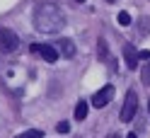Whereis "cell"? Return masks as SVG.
I'll use <instances>...</instances> for the list:
<instances>
[{"label": "cell", "instance_id": "obj_1", "mask_svg": "<svg viewBox=\"0 0 150 138\" xmlns=\"http://www.w3.org/2000/svg\"><path fill=\"white\" fill-rule=\"evenodd\" d=\"M34 27L39 34H53V32H61L65 27V15L58 5H51V3H44L36 7L34 12Z\"/></svg>", "mask_w": 150, "mask_h": 138}, {"label": "cell", "instance_id": "obj_2", "mask_svg": "<svg viewBox=\"0 0 150 138\" xmlns=\"http://www.w3.org/2000/svg\"><path fill=\"white\" fill-rule=\"evenodd\" d=\"M136 112H138V95L136 92H126V99H124V107H121L119 119L124 124H128V121L136 119Z\"/></svg>", "mask_w": 150, "mask_h": 138}, {"label": "cell", "instance_id": "obj_3", "mask_svg": "<svg viewBox=\"0 0 150 138\" xmlns=\"http://www.w3.org/2000/svg\"><path fill=\"white\" fill-rule=\"evenodd\" d=\"M17 46H20L17 34L12 29H7V27H0V51L12 53V51H17Z\"/></svg>", "mask_w": 150, "mask_h": 138}, {"label": "cell", "instance_id": "obj_4", "mask_svg": "<svg viewBox=\"0 0 150 138\" xmlns=\"http://www.w3.org/2000/svg\"><path fill=\"white\" fill-rule=\"evenodd\" d=\"M29 51L36 53V56H41L46 63H56V61H58V56H61L58 49H56V46H51V44H32Z\"/></svg>", "mask_w": 150, "mask_h": 138}, {"label": "cell", "instance_id": "obj_5", "mask_svg": "<svg viewBox=\"0 0 150 138\" xmlns=\"http://www.w3.org/2000/svg\"><path fill=\"white\" fill-rule=\"evenodd\" d=\"M111 99H114V85H104L102 90H97L95 95H92V107L102 109V107H107Z\"/></svg>", "mask_w": 150, "mask_h": 138}, {"label": "cell", "instance_id": "obj_6", "mask_svg": "<svg viewBox=\"0 0 150 138\" xmlns=\"http://www.w3.org/2000/svg\"><path fill=\"white\" fill-rule=\"evenodd\" d=\"M124 61H126V66H128V70H133L136 66H138V49L136 46H131V44H126L124 46Z\"/></svg>", "mask_w": 150, "mask_h": 138}, {"label": "cell", "instance_id": "obj_7", "mask_svg": "<svg viewBox=\"0 0 150 138\" xmlns=\"http://www.w3.org/2000/svg\"><path fill=\"white\" fill-rule=\"evenodd\" d=\"M56 49H58V53L65 56V58H73L75 56V44L70 39H58V41H56Z\"/></svg>", "mask_w": 150, "mask_h": 138}, {"label": "cell", "instance_id": "obj_8", "mask_svg": "<svg viewBox=\"0 0 150 138\" xmlns=\"http://www.w3.org/2000/svg\"><path fill=\"white\" fill-rule=\"evenodd\" d=\"M87 102H78V107H75V119H78V121H85L87 119Z\"/></svg>", "mask_w": 150, "mask_h": 138}, {"label": "cell", "instance_id": "obj_9", "mask_svg": "<svg viewBox=\"0 0 150 138\" xmlns=\"http://www.w3.org/2000/svg\"><path fill=\"white\" fill-rule=\"evenodd\" d=\"M116 22H119L121 27H128V24H131V15H128V12H119V15H116Z\"/></svg>", "mask_w": 150, "mask_h": 138}, {"label": "cell", "instance_id": "obj_10", "mask_svg": "<svg viewBox=\"0 0 150 138\" xmlns=\"http://www.w3.org/2000/svg\"><path fill=\"white\" fill-rule=\"evenodd\" d=\"M44 133L41 131H24V133H20V136H15V138H41Z\"/></svg>", "mask_w": 150, "mask_h": 138}, {"label": "cell", "instance_id": "obj_11", "mask_svg": "<svg viewBox=\"0 0 150 138\" xmlns=\"http://www.w3.org/2000/svg\"><path fill=\"white\" fill-rule=\"evenodd\" d=\"M140 80H143L145 85H148V82H150V61L145 63V68H143V73H140Z\"/></svg>", "mask_w": 150, "mask_h": 138}, {"label": "cell", "instance_id": "obj_12", "mask_svg": "<svg viewBox=\"0 0 150 138\" xmlns=\"http://www.w3.org/2000/svg\"><path fill=\"white\" fill-rule=\"evenodd\" d=\"M56 131H58V133H68V131H70V124H68V121H61Z\"/></svg>", "mask_w": 150, "mask_h": 138}, {"label": "cell", "instance_id": "obj_13", "mask_svg": "<svg viewBox=\"0 0 150 138\" xmlns=\"http://www.w3.org/2000/svg\"><path fill=\"white\" fill-rule=\"evenodd\" d=\"M99 58L107 61V49H104V39H99Z\"/></svg>", "mask_w": 150, "mask_h": 138}, {"label": "cell", "instance_id": "obj_14", "mask_svg": "<svg viewBox=\"0 0 150 138\" xmlns=\"http://www.w3.org/2000/svg\"><path fill=\"white\" fill-rule=\"evenodd\" d=\"M138 58H140V61H150V51H148V49L138 51Z\"/></svg>", "mask_w": 150, "mask_h": 138}, {"label": "cell", "instance_id": "obj_15", "mask_svg": "<svg viewBox=\"0 0 150 138\" xmlns=\"http://www.w3.org/2000/svg\"><path fill=\"white\" fill-rule=\"evenodd\" d=\"M126 138H138V136H136V133H128V136H126Z\"/></svg>", "mask_w": 150, "mask_h": 138}, {"label": "cell", "instance_id": "obj_16", "mask_svg": "<svg viewBox=\"0 0 150 138\" xmlns=\"http://www.w3.org/2000/svg\"><path fill=\"white\" fill-rule=\"evenodd\" d=\"M109 138H119V136H116V133H111V136H109Z\"/></svg>", "mask_w": 150, "mask_h": 138}, {"label": "cell", "instance_id": "obj_17", "mask_svg": "<svg viewBox=\"0 0 150 138\" xmlns=\"http://www.w3.org/2000/svg\"><path fill=\"white\" fill-rule=\"evenodd\" d=\"M107 3H119V0H107Z\"/></svg>", "mask_w": 150, "mask_h": 138}, {"label": "cell", "instance_id": "obj_18", "mask_svg": "<svg viewBox=\"0 0 150 138\" xmlns=\"http://www.w3.org/2000/svg\"><path fill=\"white\" fill-rule=\"evenodd\" d=\"M78 3H85V0H78Z\"/></svg>", "mask_w": 150, "mask_h": 138}]
</instances>
